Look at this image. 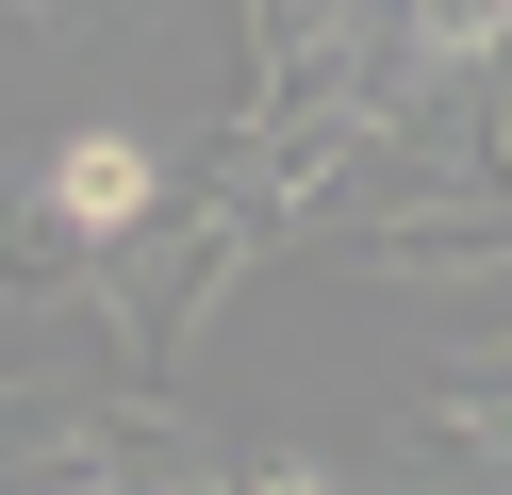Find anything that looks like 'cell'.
I'll list each match as a JSON object with an SVG mask.
<instances>
[{
  "label": "cell",
  "instance_id": "cell-1",
  "mask_svg": "<svg viewBox=\"0 0 512 495\" xmlns=\"http://www.w3.org/2000/svg\"><path fill=\"white\" fill-rule=\"evenodd\" d=\"M34 198L83 231V248H116V231H149L166 165H149V132H67V149H34Z\"/></svg>",
  "mask_w": 512,
  "mask_h": 495
},
{
  "label": "cell",
  "instance_id": "cell-2",
  "mask_svg": "<svg viewBox=\"0 0 512 495\" xmlns=\"http://www.w3.org/2000/svg\"><path fill=\"white\" fill-rule=\"evenodd\" d=\"M248 495H347V479H331V462H265Z\"/></svg>",
  "mask_w": 512,
  "mask_h": 495
}]
</instances>
